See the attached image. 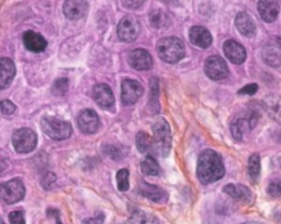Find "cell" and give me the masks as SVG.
<instances>
[{
    "label": "cell",
    "mask_w": 281,
    "mask_h": 224,
    "mask_svg": "<svg viewBox=\"0 0 281 224\" xmlns=\"http://www.w3.org/2000/svg\"><path fill=\"white\" fill-rule=\"evenodd\" d=\"M197 175L199 181L205 185L218 182L225 175L223 161L217 152L206 150L201 153L198 158Z\"/></svg>",
    "instance_id": "1"
},
{
    "label": "cell",
    "mask_w": 281,
    "mask_h": 224,
    "mask_svg": "<svg viewBox=\"0 0 281 224\" xmlns=\"http://www.w3.org/2000/svg\"><path fill=\"white\" fill-rule=\"evenodd\" d=\"M157 53L164 62L176 64L186 55L185 43L176 36L163 37L157 43Z\"/></svg>",
    "instance_id": "2"
},
{
    "label": "cell",
    "mask_w": 281,
    "mask_h": 224,
    "mask_svg": "<svg viewBox=\"0 0 281 224\" xmlns=\"http://www.w3.org/2000/svg\"><path fill=\"white\" fill-rule=\"evenodd\" d=\"M153 149L159 156L165 157L172 149V131L164 118L158 119L153 127Z\"/></svg>",
    "instance_id": "3"
},
{
    "label": "cell",
    "mask_w": 281,
    "mask_h": 224,
    "mask_svg": "<svg viewBox=\"0 0 281 224\" xmlns=\"http://www.w3.org/2000/svg\"><path fill=\"white\" fill-rule=\"evenodd\" d=\"M41 126L49 138L56 141L66 140L70 138L71 133H73V127L70 123L54 117H43L41 120Z\"/></svg>",
    "instance_id": "4"
},
{
    "label": "cell",
    "mask_w": 281,
    "mask_h": 224,
    "mask_svg": "<svg viewBox=\"0 0 281 224\" xmlns=\"http://www.w3.org/2000/svg\"><path fill=\"white\" fill-rule=\"evenodd\" d=\"M37 143V137L33 130L29 127L16 130L12 134V145L16 152L20 154H27L35 149Z\"/></svg>",
    "instance_id": "5"
},
{
    "label": "cell",
    "mask_w": 281,
    "mask_h": 224,
    "mask_svg": "<svg viewBox=\"0 0 281 224\" xmlns=\"http://www.w3.org/2000/svg\"><path fill=\"white\" fill-rule=\"evenodd\" d=\"M117 36L122 42L132 43L141 33V23L134 16H126L117 24Z\"/></svg>",
    "instance_id": "6"
},
{
    "label": "cell",
    "mask_w": 281,
    "mask_h": 224,
    "mask_svg": "<svg viewBox=\"0 0 281 224\" xmlns=\"http://www.w3.org/2000/svg\"><path fill=\"white\" fill-rule=\"evenodd\" d=\"M258 122V114L256 112H248L245 116L235 118L231 123V133L235 140L242 141L245 134L250 133Z\"/></svg>",
    "instance_id": "7"
},
{
    "label": "cell",
    "mask_w": 281,
    "mask_h": 224,
    "mask_svg": "<svg viewBox=\"0 0 281 224\" xmlns=\"http://www.w3.org/2000/svg\"><path fill=\"white\" fill-rule=\"evenodd\" d=\"M0 191H2V199L7 204H14L21 201L25 195L24 185L19 178L2 184Z\"/></svg>",
    "instance_id": "8"
},
{
    "label": "cell",
    "mask_w": 281,
    "mask_h": 224,
    "mask_svg": "<svg viewBox=\"0 0 281 224\" xmlns=\"http://www.w3.org/2000/svg\"><path fill=\"white\" fill-rule=\"evenodd\" d=\"M205 73L212 80H222L227 77L230 70L226 62L221 56L213 55L208 57L205 63Z\"/></svg>",
    "instance_id": "9"
},
{
    "label": "cell",
    "mask_w": 281,
    "mask_h": 224,
    "mask_svg": "<svg viewBox=\"0 0 281 224\" xmlns=\"http://www.w3.org/2000/svg\"><path fill=\"white\" fill-rule=\"evenodd\" d=\"M144 89H143L141 82L134 79H124L121 85V100L122 104L126 106H132L139 100Z\"/></svg>",
    "instance_id": "10"
},
{
    "label": "cell",
    "mask_w": 281,
    "mask_h": 224,
    "mask_svg": "<svg viewBox=\"0 0 281 224\" xmlns=\"http://www.w3.org/2000/svg\"><path fill=\"white\" fill-rule=\"evenodd\" d=\"M77 124L81 131L86 134L97 132L100 126V119L95 110L85 109L77 117Z\"/></svg>",
    "instance_id": "11"
},
{
    "label": "cell",
    "mask_w": 281,
    "mask_h": 224,
    "mask_svg": "<svg viewBox=\"0 0 281 224\" xmlns=\"http://www.w3.org/2000/svg\"><path fill=\"white\" fill-rule=\"evenodd\" d=\"M129 64L136 70H148L152 68L153 59L147 51L137 49L132 51L128 57Z\"/></svg>",
    "instance_id": "12"
},
{
    "label": "cell",
    "mask_w": 281,
    "mask_h": 224,
    "mask_svg": "<svg viewBox=\"0 0 281 224\" xmlns=\"http://www.w3.org/2000/svg\"><path fill=\"white\" fill-rule=\"evenodd\" d=\"M94 100L102 109H110L114 106V96L111 88L106 84H98L93 91Z\"/></svg>",
    "instance_id": "13"
},
{
    "label": "cell",
    "mask_w": 281,
    "mask_h": 224,
    "mask_svg": "<svg viewBox=\"0 0 281 224\" xmlns=\"http://www.w3.org/2000/svg\"><path fill=\"white\" fill-rule=\"evenodd\" d=\"M139 193L141 196L145 197L156 203H165L168 200V194L164 189L144 182L140 183Z\"/></svg>",
    "instance_id": "14"
},
{
    "label": "cell",
    "mask_w": 281,
    "mask_h": 224,
    "mask_svg": "<svg viewBox=\"0 0 281 224\" xmlns=\"http://www.w3.org/2000/svg\"><path fill=\"white\" fill-rule=\"evenodd\" d=\"M89 9V5L87 2L84 0H67L63 5V11L64 15L66 16L70 20H78L87 15Z\"/></svg>",
    "instance_id": "15"
},
{
    "label": "cell",
    "mask_w": 281,
    "mask_h": 224,
    "mask_svg": "<svg viewBox=\"0 0 281 224\" xmlns=\"http://www.w3.org/2000/svg\"><path fill=\"white\" fill-rule=\"evenodd\" d=\"M22 40L25 49L30 51V52L40 53L48 48V41L45 40V37L34 31L29 30L24 32Z\"/></svg>",
    "instance_id": "16"
},
{
    "label": "cell",
    "mask_w": 281,
    "mask_h": 224,
    "mask_svg": "<svg viewBox=\"0 0 281 224\" xmlns=\"http://www.w3.org/2000/svg\"><path fill=\"white\" fill-rule=\"evenodd\" d=\"M224 54L234 64H242L246 60V50L245 48L234 40H227L223 44Z\"/></svg>",
    "instance_id": "17"
},
{
    "label": "cell",
    "mask_w": 281,
    "mask_h": 224,
    "mask_svg": "<svg viewBox=\"0 0 281 224\" xmlns=\"http://www.w3.org/2000/svg\"><path fill=\"white\" fill-rule=\"evenodd\" d=\"M189 39L195 47L207 49L212 44V35L209 30L200 25L192 27L189 31Z\"/></svg>",
    "instance_id": "18"
},
{
    "label": "cell",
    "mask_w": 281,
    "mask_h": 224,
    "mask_svg": "<svg viewBox=\"0 0 281 224\" xmlns=\"http://www.w3.org/2000/svg\"><path fill=\"white\" fill-rule=\"evenodd\" d=\"M16 75V66L8 57L0 59V88H7Z\"/></svg>",
    "instance_id": "19"
},
{
    "label": "cell",
    "mask_w": 281,
    "mask_h": 224,
    "mask_svg": "<svg viewBox=\"0 0 281 224\" xmlns=\"http://www.w3.org/2000/svg\"><path fill=\"white\" fill-rule=\"evenodd\" d=\"M235 25L242 34L247 37H253L256 34V24L253 18L246 12H239L235 18Z\"/></svg>",
    "instance_id": "20"
},
{
    "label": "cell",
    "mask_w": 281,
    "mask_h": 224,
    "mask_svg": "<svg viewBox=\"0 0 281 224\" xmlns=\"http://www.w3.org/2000/svg\"><path fill=\"white\" fill-rule=\"evenodd\" d=\"M257 8L261 19L267 23L273 22L279 15V5L276 2L261 0V2H258Z\"/></svg>",
    "instance_id": "21"
},
{
    "label": "cell",
    "mask_w": 281,
    "mask_h": 224,
    "mask_svg": "<svg viewBox=\"0 0 281 224\" xmlns=\"http://www.w3.org/2000/svg\"><path fill=\"white\" fill-rule=\"evenodd\" d=\"M264 106L268 114L281 126V96L270 95L264 99Z\"/></svg>",
    "instance_id": "22"
},
{
    "label": "cell",
    "mask_w": 281,
    "mask_h": 224,
    "mask_svg": "<svg viewBox=\"0 0 281 224\" xmlns=\"http://www.w3.org/2000/svg\"><path fill=\"white\" fill-rule=\"evenodd\" d=\"M223 191L233 199L242 202H250L252 199V191L243 185L228 184L225 186Z\"/></svg>",
    "instance_id": "23"
},
{
    "label": "cell",
    "mask_w": 281,
    "mask_h": 224,
    "mask_svg": "<svg viewBox=\"0 0 281 224\" xmlns=\"http://www.w3.org/2000/svg\"><path fill=\"white\" fill-rule=\"evenodd\" d=\"M261 57L264 62L271 67H280L281 66V48L273 44L265 46L261 51Z\"/></svg>",
    "instance_id": "24"
},
{
    "label": "cell",
    "mask_w": 281,
    "mask_h": 224,
    "mask_svg": "<svg viewBox=\"0 0 281 224\" xmlns=\"http://www.w3.org/2000/svg\"><path fill=\"white\" fill-rule=\"evenodd\" d=\"M126 224H159L157 217L145 211H135Z\"/></svg>",
    "instance_id": "25"
},
{
    "label": "cell",
    "mask_w": 281,
    "mask_h": 224,
    "mask_svg": "<svg viewBox=\"0 0 281 224\" xmlns=\"http://www.w3.org/2000/svg\"><path fill=\"white\" fill-rule=\"evenodd\" d=\"M158 95H159V86L157 78L151 79V94H149V100H148V110L152 114H156L159 112V101H158Z\"/></svg>",
    "instance_id": "26"
},
{
    "label": "cell",
    "mask_w": 281,
    "mask_h": 224,
    "mask_svg": "<svg viewBox=\"0 0 281 224\" xmlns=\"http://www.w3.org/2000/svg\"><path fill=\"white\" fill-rule=\"evenodd\" d=\"M136 147L142 154L148 153L153 149V138L148 136L146 132H139L136 136Z\"/></svg>",
    "instance_id": "27"
},
{
    "label": "cell",
    "mask_w": 281,
    "mask_h": 224,
    "mask_svg": "<svg viewBox=\"0 0 281 224\" xmlns=\"http://www.w3.org/2000/svg\"><path fill=\"white\" fill-rule=\"evenodd\" d=\"M247 170H248V176H250L252 181L256 182L260 174V156L257 154V153H254V154L251 155L250 158H248Z\"/></svg>",
    "instance_id": "28"
},
{
    "label": "cell",
    "mask_w": 281,
    "mask_h": 224,
    "mask_svg": "<svg viewBox=\"0 0 281 224\" xmlns=\"http://www.w3.org/2000/svg\"><path fill=\"white\" fill-rule=\"evenodd\" d=\"M142 171L147 176H157L160 172V167L157 161L153 156H147L141 164Z\"/></svg>",
    "instance_id": "29"
},
{
    "label": "cell",
    "mask_w": 281,
    "mask_h": 224,
    "mask_svg": "<svg viewBox=\"0 0 281 224\" xmlns=\"http://www.w3.org/2000/svg\"><path fill=\"white\" fill-rule=\"evenodd\" d=\"M116 185L120 191H128L130 188L129 170L127 168L120 169L116 172Z\"/></svg>",
    "instance_id": "30"
},
{
    "label": "cell",
    "mask_w": 281,
    "mask_h": 224,
    "mask_svg": "<svg viewBox=\"0 0 281 224\" xmlns=\"http://www.w3.org/2000/svg\"><path fill=\"white\" fill-rule=\"evenodd\" d=\"M68 91V79L58 78L52 86V94L55 96H64Z\"/></svg>",
    "instance_id": "31"
},
{
    "label": "cell",
    "mask_w": 281,
    "mask_h": 224,
    "mask_svg": "<svg viewBox=\"0 0 281 224\" xmlns=\"http://www.w3.org/2000/svg\"><path fill=\"white\" fill-rule=\"evenodd\" d=\"M151 22L155 28H163L167 25V17L162 10H156L151 15Z\"/></svg>",
    "instance_id": "32"
},
{
    "label": "cell",
    "mask_w": 281,
    "mask_h": 224,
    "mask_svg": "<svg viewBox=\"0 0 281 224\" xmlns=\"http://www.w3.org/2000/svg\"><path fill=\"white\" fill-rule=\"evenodd\" d=\"M10 224H25L24 214L22 211H12L9 214Z\"/></svg>",
    "instance_id": "33"
},
{
    "label": "cell",
    "mask_w": 281,
    "mask_h": 224,
    "mask_svg": "<svg viewBox=\"0 0 281 224\" xmlns=\"http://www.w3.org/2000/svg\"><path fill=\"white\" fill-rule=\"evenodd\" d=\"M267 191L271 197H274V198L281 197V181L271 183L269 186H268Z\"/></svg>",
    "instance_id": "34"
},
{
    "label": "cell",
    "mask_w": 281,
    "mask_h": 224,
    "mask_svg": "<svg viewBox=\"0 0 281 224\" xmlns=\"http://www.w3.org/2000/svg\"><path fill=\"white\" fill-rule=\"evenodd\" d=\"M106 152H107V154L112 158V159H115V161H119V159H121L122 157H124L122 154H121V151L117 149V147L113 146V145H109L106 147Z\"/></svg>",
    "instance_id": "35"
},
{
    "label": "cell",
    "mask_w": 281,
    "mask_h": 224,
    "mask_svg": "<svg viewBox=\"0 0 281 224\" xmlns=\"http://www.w3.org/2000/svg\"><path fill=\"white\" fill-rule=\"evenodd\" d=\"M16 109H17L16 106L12 104L10 100L2 101V112L4 114H7V116H9V114H12L16 111Z\"/></svg>",
    "instance_id": "36"
},
{
    "label": "cell",
    "mask_w": 281,
    "mask_h": 224,
    "mask_svg": "<svg viewBox=\"0 0 281 224\" xmlns=\"http://www.w3.org/2000/svg\"><path fill=\"white\" fill-rule=\"evenodd\" d=\"M258 91V85L257 84H250L244 86L242 89L238 91V95H248V96H253L257 93Z\"/></svg>",
    "instance_id": "37"
},
{
    "label": "cell",
    "mask_w": 281,
    "mask_h": 224,
    "mask_svg": "<svg viewBox=\"0 0 281 224\" xmlns=\"http://www.w3.org/2000/svg\"><path fill=\"white\" fill-rule=\"evenodd\" d=\"M144 4V2H123L122 5L124 7H127L129 9H136L142 7V5Z\"/></svg>",
    "instance_id": "38"
},
{
    "label": "cell",
    "mask_w": 281,
    "mask_h": 224,
    "mask_svg": "<svg viewBox=\"0 0 281 224\" xmlns=\"http://www.w3.org/2000/svg\"><path fill=\"white\" fill-rule=\"evenodd\" d=\"M103 220H104V215L101 213L100 215L91 217V219L86 220V221H85V223H86V224H102Z\"/></svg>",
    "instance_id": "39"
},
{
    "label": "cell",
    "mask_w": 281,
    "mask_h": 224,
    "mask_svg": "<svg viewBox=\"0 0 281 224\" xmlns=\"http://www.w3.org/2000/svg\"><path fill=\"white\" fill-rule=\"evenodd\" d=\"M243 224H264V223H258V222H246Z\"/></svg>",
    "instance_id": "40"
},
{
    "label": "cell",
    "mask_w": 281,
    "mask_h": 224,
    "mask_svg": "<svg viewBox=\"0 0 281 224\" xmlns=\"http://www.w3.org/2000/svg\"><path fill=\"white\" fill-rule=\"evenodd\" d=\"M278 39V42H279V44H280V48H281V40H280V37H277Z\"/></svg>",
    "instance_id": "41"
},
{
    "label": "cell",
    "mask_w": 281,
    "mask_h": 224,
    "mask_svg": "<svg viewBox=\"0 0 281 224\" xmlns=\"http://www.w3.org/2000/svg\"><path fill=\"white\" fill-rule=\"evenodd\" d=\"M0 224H5V222L2 220V222H0Z\"/></svg>",
    "instance_id": "42"
}]
</instances>
